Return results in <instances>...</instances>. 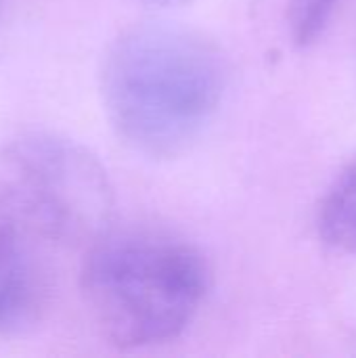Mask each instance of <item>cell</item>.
I'll return each mask as SVG.
<instances>
[{"label": "cell", "mask_w": 356, "mask_h": 358, "mask_svg": "<svg viewBox=\"0 0 356 358\" xmlns=\"http://www.w3.org/2000/svg\"><path fill=\"white\" fill-rule=\"evenodd\" d=\"M99 159L46 132L0 143V331L34 325L55 292L57 258L88 250L111 218Z\"/></svg>", "instance_id": "obj_1"}, {"label": "cell", "mask_w": 356, "mask_h": 358, "mask_svg": "<svg viewBox=\"0 0 356 358\" xmlns=\"http://www.w3.org/2000/svg\"><path fill=\"white\" fill-rule=\"evenodd\" d=\"M229 80L222 50L166 21L124 29L101 65L103 107L115 134L149 157L185 153L216 115Z\"/></svg>", "instance_id": "obj_2"}, {"label": "cell", "mask_w": 356, "mask_h": 358, "mask_svg": "<svg viewBox=\"0 0 356 358\" xmlns=\"http://www.w3.org/2000/svg\"><path fill=\"white\" fill-rule=\"evenodd\" d=\"M80 287L99 334L134 350L166 344L189 327L210 271L197 248L170 235L105 233L84 254Z\"/></svg>", "instance_id": "obj_3"}, {"label": "cell", "mask_w": 356, "mask_h": 358, "mask_svg": "<svg viewBox=\"0 0 356 358\" xmlns=\"http://www.w3.org/2000/svg\"><path fill=\"white\" fill-rule=\"evenodd\" d=\"M319 235L329 248L356 254V159L340 172L321 201Z\"/></svg>", "instance_id": "obj_4"}, {"label": "cell", "mask_w": 356, "mask_h": 358, "mask_svg": "<svg viewBox=\"0 0 356 358\" xmlns=\"http://www.w3.org/2000/svg\"><path fill=\"white\" fill-rule=\"evenodd\" d=\"M336 2L338 0H290V23L296 44L306 46L323 34Z\"/></svg>", "instance_id": "obj_5"}, {"label": "cell", "mask_w": 356, "mask_h": 358, "mask_svg": "<svg viewBox=\"0 0 356 358\" xmlns=\"http://www.w3.org/2000/svg\"><path fill=\"white\" fill-rule=\"evenodd\" d=\"M132 2L147 4V6H172V4H183V2H189V0H132Z\"/></svg>", "instance_id": "obj_6"}, {"label": "cell", "mask_w": 356, "mask_h": 358, "mask_svg": "<svg viewBox=\"0 0 356 358\" xmlns=\"http://www.w3.org/2000/svg\"><path fill=\"white\" fill-rule=\"evenodd\" d=\"M2 4H4V0H0V8H2Z\"/></svg>", "instance_id": "obj_7"}]
</instances>
